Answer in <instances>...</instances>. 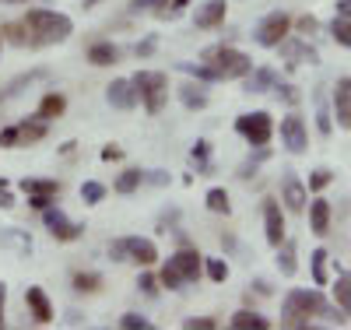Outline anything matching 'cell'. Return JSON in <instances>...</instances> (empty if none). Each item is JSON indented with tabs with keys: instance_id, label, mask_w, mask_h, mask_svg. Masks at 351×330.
Returning <instances> with one entry per match:
<instances>
[{
	"instance_id": "ac0fdd59",
	"label": "cell",
	"mask_w": 351,
	"mask_h": 330,
	"mask_svg": "<svg viewBox=\"0 0 351 330\" xmlns=\"http://www.w3.org/2000/svg\"><path fill=\"white\" fill-rule=\"evenodd\" d=\"M21 190L28 197H56L60 193V183L56 179H21Z\"/></svg>"
},
{
	"instance_id": "4316f807",
	"label": "cell",
	"mask_w": 351,
	"mask_h": 330,
	"mask_svg": "<svg viewBox=\"0 0 351 330\" xmlns=\"http://www.w3.org/2000/svg\"><path fill=\"white\" fill-rule=\"evenodd\" d=\"M330 32H334V39H337L341 46H351V18L337 14V18H334V25H330Z\"/></svg>"
},
{
	"instance_id": "f35d334b",
	"label": "cell",
	"mask_w": 351,
	"mask_h": 330,
	"mask_svg": "<svg viewBox=\"0 0 351 330\" xmlns=\"http://www.w3.org/2000/svg\"><path fill=\"white\" fill-rule=\"evenodd\" d=\"M0 207H14V197H11L8 179H0Z\"/></svg>"
},
{
	"instance_id": "277c9868",
	"label": "cell",
	"mask_w": 351,
	"mask_h": 330,
	"mask_svg": "<svg viewBox=\"0 0 351 330\" xmlns=\"http://www.w3.org/2000/svg\"><path fill=\"white\" fill-rule=\"evenodd\" d=\"M200 267H204V260H200L197 250L172 253L169 263L162 267V285H165V288H180V285H186V281H193V278L200 274Z\"/></svg>"
},
{
	"instance_id": "8d00e7d4",
	"label": "cell",
	"mask_w": 351,
	"mask_h": 330,
	"mask_svg": "<svg viewBox=\"0 0 351 330\" xmlns=\"http://www.w3.org/2000/svg\"><path fill=\"white\" fill-rule=\"evenodd\" d=\"M193 162L204 169V165H208V141H197L193 144Z\"/></svg>"
},
{
	"instance_id": "9a60e30c",
	"label": "cell",
	"mask_w": 351,
	"mask_h": 330,
	"mask_svg": "<svg viewBox=\"0 0 351 330\" xmlns=\"http://www.w3.org/2000/svg\"><path fill=\"white\" fill-rule=\"evenodd\" d=\"M285 204L291 207V211H302L306 207V187H302V179L295 172H285Z\"/></svg>"
},
{
	"instance_id": "ab89813d",
	"label": "cell",
	"mask_w": 351,
	"mask_h": 330,
	"mask_svg": "<svg viewBox=\"0 0 351 330\" xmlns=\"http://www.w3.org/2000/svg\"><path fill=\"white\" fill-rule=\"evenodd\" d=\"M183 327H186V330H197V327H200V330H211L215 320H208V316H200V320H183Z\"/></svg>"
},
{
	"instance_id": "30bf717a",
	"label": "cell",
	"mask_w": 351,
	"mask_h": 330,
	"mask_svg": "<svg viewBox=\"0 0 351 330\" xmlns=\"http://www.w3.org/2000/svg\"><path fill=\"white\" fill-rule=\"evenodd\" d=\"M263 228H267V243L271 246H281V239H285V218H281V204L274 197L263 200Z\"/></svg>"
},
{
	"instance_id": "ba28073f",
	"label": "cell",
	"mask_w": 351,
	"mask_h": 330,
	"mask_svg": "<svg viewBox=\"0 0 351 330\" xmlns=\"http://www.w3.org/2000/svg\"><path fill=\"white\" fill-rule=\"evenodd\" d=\"M288 28H291L288 14H285V11H274V14H267V18L256 25V43L267 46V49H274V46L288 36Z\"/></svg>"
},
{
	"instance_id": "1f68e13d",
	"label": "cell",
	"mask_w": 351,
	"mask_h": 330,
	"mask_svg": "<svg viewBox=\"0 0 351 330\" xmlns=\"http://www.w3.org/2000/svg\"><path fill=\"white\" fill-rule=\"evenodd\" d=\"M204 263H208V278L211 281H225L228 278V263L225 260H204Z\"/></svg>"
},
{
	"instance_id": "e0dca14e",
	"label": "cell",
	"mask_w": 351,
	"mask_h": 330,
	"mask_svg": "<svg viewBox=\"0 0 351 330\" xmlns=\"http://www.w3.org/2000/svg\"><path fill=\"white\" fill-rule=\"evenodd\" d=\"M309 222H313V232L316 235H327V228H330V204L316 197L309 204Z\"/></svg>"
},
{
	"instance_id": "b9f144b4",
	"label": "cell",
	"mask_w": 351,
	"mask_h": 330,
	"mask_svg": "<svg viewBox=\"0 0 351 330\" xmlns=\"http://www.w3.org/2000/svg\"><path fill=\"white\" fill-rule=\"evenodd\" d=\"M120 155H123V152H120L116 144H106V148H102V162H116Z\"/></svg>"
},
{
	"instance_id": "7c38bea8",
	"label": "cell",
	"mask_w": 351,
	"mask_h": 330,
	"mask_svg": "<svg viewBox=\"0 0 351 330\" xmlns=\"http://www.w3.org/2000/svg\"><path fill=\"white\" fill-rule=\"evenodd\" d=\"M46 228L56 235V239H64V243H71V239H77L81 235V225H74V222H67V215L64 211H53V207H46Z\"/></svg>"
},
{
	"instance_id": "f6af8a7d",
	"label": "cell",
	"mask_w": 351,
	"mask_h": 330,
	"mask_svg": "<svg viewBox=\"0 0 351 330\" xmlns=\"http://www.w3.org/2000/svg\"><path fill=\"white\" fill-rule=\"evenodd\" d=\"M337 14L351 18V0H337Z\"/></svg>"
},
{
	"instance_id": "484cf974",
	"label": "cell",
	"mask_w": 351,
	"mask_h": 330,
	"mask_svg": "<svg viewBox=\"0 0 351 330\" xmlns=\"http://www.w3.org/2000/svg\"><path fill=\"white\" fill-rule=\"evenodd\" d=\"M64 95H46L43 99V106H39V119H53V116H60L64 113Z\"/></svg>"
},
{
	"instance_id": "52a82bcc",
	"label": "cell",
	"mask_w": 351,
	"mask_h": 330,
	"mask_svg": "<svg viewBox=\"0 0 351 330\" xmlns=\"http://www.w3.org/2000/svg\"><path fill=\"white\" fill-rule=\"evenodd\" d=\"M236 130H239L250 144L263 148V144L271 141V134H274V123H271L267 113H243V116L236 119Z\"/></svg>"
},
{
	"instance_id": "3957f363",
	"label": "cell",
	"mask_w": 351,
	"mask_h": 330,
	"mask_svg": "<svg viewBox=\"0 0 351 330\" xmlns=\"http://www.w3.org/2000/svg\"><path fill=\"white\" fill-rule=\"evenodd\" d=\"M204 64L215 71V81H232V78H246L253 71V60L232 46H211L204 49Z\"/></svg>"
},
{
	"instance_id": "74e56055",
	"label": "cell",
	"mask_w": 351,
	"mask_h": 330,
	"mask_svg": "<svg viewBox=\"0 0 351 330\" xmlns=\"http://www.w3.org/2000/svg\"><path fill=\"white\" fill-rule=\"evenodd\" d=\"M316 123H319V134H330V116H327V106L319 99V113H316Z\"/></svg>"
},
{
	"instance_id": "f1b7e54d",
	"label": "cell",
	"mask_w": 351,
	"mask_h": 330,
	"mask_svg": "<svg viewBox=\"0 0 351 330\" xmlns=\"http://www.w3.org/2000/svg\"><path fill=\"white\" fill-rule=\"evenodd\" d=\"M141 187V172L137 169H127L120 179H116V190H120V193H134Z\"/></svg>"
},
{
	"instance_id": "7a4b0ae2",
	"label": "cell",
	"mask_w": 351,
	"mask_h": 330,
	"mask_svg": "<svg viewBox=\"0 0 351 330\" xmlns=\"http://www.w3.org/2000/svg\"><path fill=\"white\" fill-rule=\"evenodd\" d=\"M25 28L32 32V43L36 46H46V43H60L71 36V18L67 14H56V11H28L25 14Z\"/></svg>"
},
{
	"instance_id": "c3c4849f",
	"label": "cell",
	"mask_w": 351,
	"mask_h": 330,
	"mask_svg": "<svg viewBox=\"0 0 351 330\" xmlns=\"http://www.w3.org/2000/svg\"><path fill=\"white\" fill-rule=\"evenodd\" d=\"M84 4H95V0H84Z\"/></svg>"
},
{
	"instance_id": "ffe728a7",
	"label": "cell",
	"mask_w": 351,
	"mask_h": 330,
	"mask_svg": "<svg viewBox=\"0 0 351 330\" xmlns=\"http://www.w3.org/2000/svg\"><path fill=\"white\" fill-rule=\"evenodd\" d=\"M88 60H92V64H99V67H109V64H116V60H120V49L109 46V43H95L92 49H88Z\"/></svg>"
},
{
	"instance_id": "cb8c5ba5",
	"label": "cell",
	"mask_w": 351,
	"mask_h": 330,
	"mask_svg": "<svg viewBox=\"0 0 351 330\" xmlns=\"http://www.w3.org/2000/svg\"><path fill=\"white\" fill-rule=\"evenodd\" d=\"M183 106H190V109H204L208 106V95H204V88L200 84H183Z\"/></svg>"
},
{
	"instance_id": "83f0119b",
	"label": "cell",
	"mask_w": 351,
	"mask_h": 330,
	"mask_svg": "<svg viewBox=\"0 0 351 330\" xmlns=\"http://www.w3.org/2000/svg\"><path fill=\"white\" fill-rule=\"evenodd\" d=\"M208 207H211L215 215H228V211H232V207H228V193H225L221 187H215V190L208 193Z\"/></svg>"
},
{
	"instance_id": "5bb4252c",
	"label": "cell",
	"mask_w": 351,
	"mask_h": 330,
	"mask_svg": "<svg viewBox=\"0 0 351 330\" xmlns=\"http://www.w3.org/2000/svg\"><path fill=\"white\" fill-rule=\"evenodd\" d=\"M25 303H28V309H32V320H36V323H49V320H53L49 298H46L43 288H28V292H25Z\"/></svg>"
},
{
	"instance_id": "6da1fadb",
	"label": "cell",
	"mask_w": 351,
	"mask_h": 330,
	"mask_svg": "<svg viewBox=\"0 0 351 330\" xmlns=\"http://www.w3.org/2000/svg\"><path fill=\"white\" fill-rule=\"evenodd\" d=\"M281 313H285V327H306V323H309V316H330V320L344 323V320H341V313H334V309L324 303V295H319V292H309V288H295V292H288Z\"/></svg>"
},
{
	"instance_id": "7402d4cb",
	"label": "cell",
	"mask_w": 351,
	"mask_h": 330,
	"mask_svg": "<svg viewBox=\"0 0 351 330\" xmlns=\"http://www.w3.org/2000/svg\"><path fill=\"white\" fill-rule=\"evenodd\" d=\"M278 267H281V274H295V271H299V263H295V246H291L288 239H281V246H278Z\"/></svg>"
},
{
	"instance_id": "8fae6325",
	"label": "cell",
	"mask_w": 351,
	"mask_h": 330,
	"mask_svg": "<svg viewBox=\"0 0 351 330\" xmlns=\"http://www.w3.org/2000/svg\"><path fill=\"white\" fill-rule=\"evenodd\" d=\"M334 116H337V127L351 130V78H341L334 84Z\"/></svg>"
},
{
	"instance_id": "836d02e7",
	"label": "cell",
	"mask_w": 351,
	"mask_h": 330,
	"mask_svg": "<svg viewBox=\"0 0 351 330\" xmlns=\"http://www.w3.org/2000/svg\"><path fill=\"white\" fill-rule=\"evenodd\" d=\"M81 197H84V204H99V200L106 197V190H102L99 183H84V190H81Z\"/></svg>"
},
{
	"instance_id": "4dcf8cb0",
	"label": "cell",
	"mask_w": 351,
	"mask_h": 330,
	"mask_svg": "<svg viewBox=\"0 0 351 330\" xmlns=\"http://www.w3.org/2000/svg\"><path fill=\"white\" fill-rule=\"evenodd\" d=\"M324 263H327V253L316 250V253H313V278H316V285L327 281V267H324Z\"/></svg>"
},
{
	"instance_id": "bcb514c9",
	"label": "cell",
	"mask_w": 351,
	"mask_h": 330,
	"mask_svg": "<svg viewBox=\"0 0 351 330\" xmlns=\"http://www.w3.org/2000/svg\"><path fill=\"white\" fill-rule=\"evenodd\" d=\"M148 53H155V43H144V46H137V56H148Z\"/></svg>"
},
{
	"instance_id": "8992f818",
	"label": "cell",
	"mask_w": 351,
	"mask_h": 330,
	"mask_svg": "<svg viewBox=\"0 0 351 330\" xmlns=\"http://www.w3.org/2000/svg\"><path fill=\"white\" fill-rule=\"evenodd\" d=\"M109 257H112V260L130 257L134 263L148 267V263H155V260H158V250H155V243H148V239L127 235V239H120V243H112V246H109Z\"/></svg>"
},
{
	"instance_id": "2e32d148",
	"label": "cell",
	"mask_w": 351,
	"mask_h": 330,
	"mask_svg": "<svg viewBox=\"0 0 351 330\" xmlns=\"http://www.w3.org/2000/svg\"><path fill=\"white\" fill-rule=\"evenodd\" d=\"M225 11H228L225 0H208V4L197 11V28H215V25H221V21H225Z\"/></svg>"
},
{
	"instance_id": "7bdbcfd3",
	"label": "cell",
	"mask_w": 351,
	"mask_h": 330,
	"mask_svg": "<svg viewBox=\"0 0 351 330\" xmlns=\"http://www.w3.org/2000/svg\"><path fill=\"white\" fill-rule=\"evenodd\" d=\"M141 288L148 292V295H155V278L152 274H141Z\"/></svg>"
},
{
	"instance_id": "e575fe53",
	"label": "cell",
	"mask_w": 351,
	"mask_h": 330,
	"mask_svg": "<svg viewBox=\"0 0 351 330\" xmlns=\"http://www.w3.org/2000/svg\"><path fill=\"white\" fill-rule=\"evenodd\" d=\"M330 179H334V176H330L327 169H316V172L309 176V190H324V187L330 183Z\"/></svg>"
},
{
	"instance_id": "44dd1931",
	"label": "cell",
	"mask_w": 351,
	"mask_h": 330,
	"mask_svg": "<svg viewBox=\"0 0 351 330\" xmlns=\"http://www.w3.org/2000/svg\"><path fill=\"white\" fill-rule=\"evenodd\" d=\"M232 327H236V330H267L271 323H267V320H263L260 313H250V309H239L236 316H232Z\"/></svg>"
},
{
	"instance_id": "d4e9b609",
	"label": "cell",
	"mask_w": 351,
	"mask_h": 330,
	"mask_svg": "<svg viewBox=\"0 0 351 330\" xmlns=\"http://www.w3.org/2000/svg\"><path fill=\"white\" fill-rule=\"evenodd\" d=\"M46 137V123H39V119H32V123H18V141H43Z\"/></svg>"
},
{
	"instance_id": "7dc6e473",
	"label": "cell",
	"mask_w": 351,
	"mask_h": 330,
	"mask_svg": "<svg viewBox=\"0 0 351 330\" xmlns=\"http://www.w3.org/2000/svg\"><path fill=\"white\" fill-rule=\"evenodd\" d=\"M0 327H4V285H0Z\"/></svg>"
},
{
	"instance_id": "5b68a950",
	"label": "cell",
	"mask_w": 351,
	"mask_h": 330,
	"mask_svg": "<svg viewBox=\"0 0 351 330\" xmlns=\"http://www.w3.org/2000/svg\"><path fill=\"white\" fill-rule=\"evenodd\" d=\"M134 88H137V99L144 102L148 113H162L165 99H169V78L158 74V71H141L134 78Z\"/></svg>"
},
{
	"instance_id": "f546056e",
	"label": "cell",
	"mask_w": 351,
	"mask_h": 330,
	"mask_svg": "<svg viewBox=\"0 0 351 330\" xmlns=\"http://www.w3.org/2000/svg\"><path fill=\"white\" fill-rule=\"evenodd\" d=\"M74 288L77 292H99L102 288V278L99 274H74Z\"/></svg>"
},
{
	"instance_id": "d6a6232c",
	"label": "cell",
	"mask_w": 351,
	"mask_h": 330,
	"mask_svg": "<svg viewBox=\"0 0 351 330\" xmlns=\"http://www.w3.org/2000/svg\"><path fill=\"white\" fill-rule=\"evenodd\" d=\"M120 327H123V330H148L152 323L144 320V316H137V313H127V316L120 320Z\"/></svg>"
},
{
	"instance_id": "ee69618b",
	"label": "cell",
	"mask_w": 351,
	"mask_h": 330,
	"mask_svg": "<svg viewBox=\"0 0 351 330\" xmlns=\"http://www.w3.org/2000/svg\"><path fill=\"white\" fill-rule=\"evenodd\" d=\"M299 28H302L306 36H313V32H316V18H302V21H299Z\"/></svg>"
},
{
	"instance_id": "681fc988",
	"label": "cell",
	"mask_w": 351,
	"mask_h": 330,
	"mask_svg": "<svg viewBox=\"0 0 351 330\" xmlns=\"http://www.w3.org/2000/svg\"><path fill=\"white\" fill-rule=\"evenodd\" d=\"M11 4H18V0H11Z\"/></svg>"
},
{
	"instance_id": "d590c367",
	"label": "cell",
	"mask_w": 351,
	"mask_h": 330,
	"mask_svg": "<svg viewBox=\"0 0 351 330\" xmlns=\"http://www.w3.org/2000/svg\"><path fill=\"white\" fill-rule=\"evenodd\" d=\"M148 8H169V0H130V11H148Z\"/></svg>"
},
{
	"instance_id": "60d3db41",
	"label": "cell",
	"mask_w": 351,
	"mask_h": 330,
	"mask_svg": "<svg viewBox=\"0 0 351 330\" xmlns=\"http://www.w3.org/2000/svg\"><path fill=\"white\" fill-rule=\"evenodd\" d=\"M0 144H4V148L18 144V127H8V130H0Z\"/></svg>"
},
{
	"instance_id": "603a6c76",
	"label": "cell",
	"mask_w": 351,
	"mask_h": 330,
	"mask_svg": "<svg viewBox=\"0 0 351 330\" xmlns=\"http://www.w3.org/2000/svg\"><path fill=\"white\" fill-rule=\"evenodd\" d=\"M334 298H337V306L351 316V274H337V285H334Z\"/></svg>"
},
{
	"instance_id": "4fadbf2b",
	"label": "cell",
	"mask_w": 351,
	"mask_h": 330,
	"mask_svg": "<svg viewBox=\"0 0 351 330\" xmlns=\"http://www.w3.org/2000/svg\"><path fill=\"white\" fill-rule=\"evenodd\" d=\"M109 102H112L116 109H134V106H137V88H134V81H112V84H109Z\"/></svg>"
},
{
	"instance_id": "9c48e42d",
	"label": "cell",
	"mask_w": 351,
	"mask_h": 330,
	"mask_svg": "<svg viewBox=\"0 0 351 330\" xmlns=\"http://www.w3.org/2000/svg\"><path fill=\"white\" fill-rule=\"evenodd\" d=\"M281 141H285L288 152H306V123H302L299 113L281 119Z\"/></svg>"
},
{
	"instance_id": "d6986e66",
	"label": "cell",
	"mask_w": 351,
	"mask_h": 330,
	"mask_svg": "<svg viewBox=\"0 0 351 330\" xmlns=\"http://www.w3.org/2000/svg\"><path fill=\"white\" fill-rule=\"evenodd\" d=\"M278 84H281V78H278L271 67H260L253 78H246V92L256 95V92H263V88H278Z\"/></svg>"
}]
</instances>
